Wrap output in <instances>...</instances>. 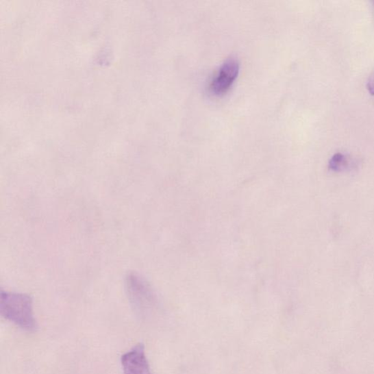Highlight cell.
I'll return each instance as SVG.
<instances>
[{
  "mask_svg": "<svg viewBox=\"0 0 374 374\" xmlns=\"http://www.w3.org/2000/svg\"><path fill=\"white\" fill-rule=\"evenodd\" d=\"M0 314L6 320L28 332H36L37 323L32 312L29 296L23 294L1 292Z\"/></svg>",
  "mask_w": 374,
  "mask_h": 374,
  "instance_id": "1",
  "label": "cell"
},
{
  "mask_svg": "<svg viewBox=\"0 0 374 374\" xmlns=\"http://www.w3.org/2000/svg\"><path fill=\"white\" fill-rule=\"evenodd\" d=\"M240 64L235 58L227 60L210 84V91L215 96L225 95L232 86L239 73Z\"/></svg>",
  "mask_w": 374,
  "mask_h": 374,
  "instance_id": "2",
  "label": "cell"
},
{
  "mask_svg": "<svg viewBox=\"0 0 374 374\" xmlns=\"http://www.w3.org/2000/svg\"><path fill=\"white\" fill-rule=\"evenodd\" d=\"M124 374H152L144 345L138 344L122 357Z\"/></svg>",
  "mask_w": 374,
  "mask_h": 374,
  "instance_id": "3",
  "label": "cell"
},
{
  "mask_svg": "<svg viewBox=\"0 0 374 374\" xmlns=\"http://www.w3.org/2000/svg\"><path fill=\"white\" fill-rule=\"evenodd\" d=\"M349 160L342 153H336L329 161L328 167L333 171H342L349 168Z\"/></svg>",
  "mask_w": 374,
  "mask_h": 374,
  "instance_id": "4",
  "label": "cell"
},
{
  "mask_svg": "<svg viewBox=\"0 0 374 374\" xmlns=\"http://www.w3.org/2000/svg\"><path fill=\"white\" fill-rule=\"evenodd\" d=\"M367 89L371 95H374V72L369 78L367 82Z\"/></svg>",
  "mask_w": 374,
  "mask_h": 374,
  "instance_id": "5",
  "label": "cell"
}]
</instances>
